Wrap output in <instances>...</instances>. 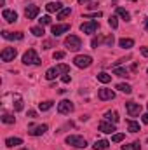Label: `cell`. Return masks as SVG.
<instances>
[{
    "mask_svg": "<svg viewBox=\"0 0 148 150\" xmlns=\"http://www.w3.org/2000/svg\"><path fill=\"white\" fill-rule=\"evenodd\" d=\"M59 74H70V67L63 63V65H58V67H54V68H49V70L45 72V79H47V80H54Z\"/></svg>",
    "mask_w": 148,
    "mask_h": 150,
    "instance_id": "cell-1",
    "label": "cell"
},
{
    "mask_svg": "<svg viewBox=\"0 0 148 150\" xmlns=\"http://www.w3.org/2000/svg\"><path fill=\"white\" fill-rule=\"evenodd\" d=\"M98 129H99L101 133H106V134H111L113 131H117V129H115V124H113V122H108V120H101V122L98 124Z\"/></svg>",
    "mask_w": 148,
    "mask_h": 150,
    "instance_id": "cell-11",
    "label": "cell"
},
{
    "mask_svg": "<svg viewBox=\"0 0 148 150\" xmlns=\"http://www.w3.org/2000/svg\"><path fill=\"white\" fill-rule=\"evenodd\" d=\"M118 45H120V47H122V49H131V47H132V45H134V40H132V38H120V40H118Z\"/></svg>",
    "mask_w": 148,
    "mask_h": 150,
    "instance_id": "cell-19",
    "label": "cell"
},
{
    "mask_svg": "<svg viewBox=\"0 0 148 150\" xmlns=\"http://www.w3.org/2000/svg\"><path fill=\"white\" fill-rule=\"evenodd\" d=\"M145 30H148V19L145 21Z\"/></svg>",
    "mask_w": 148,
    "mask_h": 150,
    "instance_id": "cell-47",
    "label": "cell"
},
{
    "mask_svg": "<svg viewBox=\"0 0 148 150\" xmlns=\"http://www.w3.org/2000/svg\"><path fill=\"white\" fill-rule=\"evenodd\" d=\"M72 14V9L70 7H65V9H61L59 12H58V19H65V18H68Z\"/></svg>",
    "mask_w": 148,
    "mask_h": 150,
    "instance_id": "cell-28",
    "label": "cell"
},
{
    "mask_svg": "<svg viewBox=\"0 0 148 150\" xmlns=\"http://www.w3.org/2000/svg\"><path fill=\"white\" fill-rule=\"evenodd\" d=\"M125 110L129 113V117H138L141 113V105L140 103H134V101H127L125 103Z\"/></svg>",
    "mask_w": 148,
    "mask_h": 150,
    "instance_id": "cell-7",
    "label": "cell"
},
{
    "mask_svg": "<svg viewBox=\"0 0 148 150\" xmlns=\"http://www.w3.org/2000/svg\"><path fill=\"white\" fill-rule=\"evenodd\" d=\"M14 115H11V113H2V122L4 124H14Z\"/></svg>",
    "mask_w": 148,
    "mask_h": 150,
    "instance_id": "cell-30",
    "label": "cell"
},
{
    "mask_svg": "<svg viewBox=\"0 0 148 150\" xmlns=\"http://www.w3.org/2000/svg\"><path fill=\"white\" fill-rule=\"evenodd\" d=\"M52 105H54V101L47 100V101H42V103H38V108H40L42 112H47L49 108H52Z\"/></svg>",
    "mask_w": 148,
    "mask_h": 150,
    "instance_id": "cell-25",
    "label": "cell"
},
{
    "mask_svg": "<svg viewBox=\"0 0 148 150\" xmlns=\"http://www.w3.org/2000/svg\"><path fill=\"white\" fill-rule=\"evenodd\" d=\"M16 54H18L16 47H5V49L2 51L0 58H2V61H12V59L16 58Z\"/></svg>",
    "mask_w": 148,
    "mask_h": 150,
    "instance_id": "cell-9",
    "label": "cell"
},
{
    "mask_svg": "<svg viewBox=\"0 0 148 150\" xmlns=\"http://www.w3.org/2000/svg\"><path fill=\"white\" fill-rule=\"evenodd\" d=\"M28 117H32V119H35V117H37V112H35V110H30V112H28Z\"/></svg>",
    "mask_w": 148,
    "mask_h": 150,
    "instance_id": "cell-43",
    "label": "cell"
},
{
    "mask_svg": "<svg viewBox=\"0 0 148 150\" xmlns=\"http://www.w3.org/2000/svg\"><path fill=\"white\" fill-rule=\"evenodd\" d=\"M113 42H115L113 35H108V37H105V44H106L108 47H111V45H113Z\"/></svg>",
    "mask_w": 148,
    "mask_h": 150,
    "instance_id": "cell-39",
    "label": "cell"
},
{
    "mask_svg": "<svg viewBox=\"0 0 148 150\" xmlns=\"http://www.w3.org/2000/svg\"><path fill=\"white\" fill-rule=\"evenodd\" d=\"M23 63H25V65H35V67H38V65L42 63V59L38 58V54H37L35 49H28V51L23 54Z\"/></svg>",
    "mask_w": 148,
    "mask_h": 150,
    "instance_id": "cell-2",
    "label": "cell"
},
{
    "mask_svg": "<svg viewBox=\"0 0 148 150\" xmlns=\"http://www.w3.org/2000/svg\"><path fill=\"white\" fill-rule=\"evenodd\" d=\"M108 147H110L108 140H96V143H94V150H106Z\"/></svg>",
    "mask_w": 148,
    "mask_h": 150,
    "instance_id": "cell-20",
    "label": "cell"
},
{
    "mask_svg": "<svg viewBox=\"0 0 148 150\" xmlns=\"http://www.w3.org/2000/svg\"><path fill=\"white\" fill-rule=\"evenodd\" d=\"M73 110H75V105H73V101H70V100H61L58 103V112L61 113V115H68Z\"/></svg>",
    "mask_w": 148,
    "mask_h": 150,
    "instance_id": "cell-5",
    "label": "cell"
},
{
    "mask_svg": "<svg viewBox=\"0 0 148 150\" xmlns=\"http://www.w3.org/2000/svg\"><path fill=\"white\" fill-rule=\"evenodd\" d=\"M14 110H16V112H21V110H23V100H21L19 96L16 98V103H14Z\"/></svg>",
    "mask_w": 148,
    "mask_h": 150,
    "instance_id": "cell-33",
    "label": "cell"
},
{
    "mask_svg": "<svg viewBox=\"0 0 148 150\" xmlns=\"http://www.w3.org/2000/svg\"><path fill=\"white\" fill-rule=\"evenodd\" d=\"M21 150H28V149H21Z\"/></svg>",
    "mask_w": 148,
    "mask_h": 150,
    "instance_id": "cell-48",
    "label": "cell"
},
{
    "mask_svg": "<svg viewBox=\"0 0 148 150\" xmlns=\"http://www.w3.org/2000/svg\"><path fill=\"white\" fill-rule=\"evenodd\" d=\"M99 44H101V38H99V37H94L92 40H91V47H92V49H98V45H99Z\"/></svg>",
    "mask_w": 148,
    "mask_h": 150,
    "instance_id": "cell-36",
    "label": "cell"
},
{
    "mask_svg": "<svg viewBox=\"0 0 148 150\" xmlns=\"http://www.w3.org/2000/svg\"><path fill=\"white\" fill-rule=\"evenodd\" d=\"M101 16H103V12H101V11L92 12V14H85V18H101Z\"/></svg>",
    "mask_w": 148,
    "mask_h": 150,
    "instance_id": "cell-40",
    "label": "cell"
},
{
    "mask_svg": "<svg viewBox=\"0 0 148 150\" xmlns=\"http://www.w3.org/2000/svg\"><path fill=\"white\" fill-rule=\"evenodd\" d=\"M117 14H118L120 18H124V21H131V14H129L125 9H122V7H117Z\"/></svg>",
    "mask_w": 148,
    "mask_h": 150,
    "instance_id": "cell-23",
    "label": "cell"
},
{
    "mask_svg": "<svg viewBox=\"0 0 148 150\" xmlns=\"http://www.w3.org/2000/svg\"><path fill=\"white\" fill-rule=\"evenodd\" d=\"M127 129H129V133H138L140 131V124L134 122V120H127Z\"/></svg>",
    "mask_w": 148,
    "mask_h": 150,
    "instance_id": "cell-26",
    "label": "cell"
},
{
    "mask_svg": "<svg viewBox=\"0 0 148 150\" xmlns=\"http://www.w3.org/2000/svg\"><path fill=\"white\" fill-rule=\"evenodd\" d=\"M5 145L11 149V147H18V145H23V140L21 138H7L5 140Z\"/></svg>",
    "mask_w": 148,
    "mask_h": 150,
    "instance_id": "cell-22",
    "label": "cell"
},
{
    "mask_svg": "<svg viewBox=\"0 0 148 150\" xmlns=\"http://www.w3.org/2000/svg\"><path fill=\"white\" fill-rule=\"evenodd\" d=\"M141 120H143L145 124H148V113H143V117H141Z\"/></svg>",
    "mask_w": 148,
    "mask_h": 150,
    "instance_id": "cell-44",
    "label": "cell"
},
{
    "mask_svg": "<svg viewBox=\"0 0 148 150\" xmlns=\"http://www.w3.org/2000/svg\"><path fill=\"white\" fill-rule=\"evenodd\" d=\"M141 149V143L140 142H132L129 145H122V150H140Z\"/></svg>",
    "mask_w": 148,
    "mask_h": 150,
    "instance_id": "cell-27",
    "label": "cell"
},
{
    "mask_svg": "<svg viewBox=\"0 0 148 150\" xmlns=\"http://www.w3.org/2000/svg\"><path fill=\"white\" fill-rule=\"evenodd\" d=\"M2 18H4L7 23H16V21H18V12H16V11H11V9H4V11H2Z\"/></svg>",
    "mask_w": 148,
    "mask_h": 150,
    "instance_id": "cell-12",
    "label": "cell"
},
{
    "mask_svg": "<svg viewBox=\"0 0 148 150\" xmlns=\"http://www.w3.org/2000/svg\"><path fill=\"white\" fill-rule=\"evenodd\" d=\"M40 26H45V25H51V16H42L40 19Z\"/></svg>",
    "mask_w": 148,
    "mask_h": 150,
    "instance_id": "cell-34",
    "label": "cell"
},
{
    "mask_svg": "<svg viewBox=\"0 0 148 150\" xmlns=\"http://www.w3.org/2000/svg\"><path fill=\"white\" fill-rule=\"evenodd\" d=\"M78 2H80V5H87V4H89L91 0H78Z\"/></svg>",
    "mask_w": 148,
    "mask_h": 150,
    "instance_id": "cell-45",
    "label": "cell"
},
{
    "mask_svg": "<svg viewBox=\"0 0 148 150\" xmlns=\"http://www.w3.org/2000/svg\"><path fill=\"white\" fill-rule=\"evenodd\" d=\"M52 58H54V59H63V58H65V51H56V52L52 54Z\"/></svg>",
    "mask_w": 148,
    "mask_h": 150,
    "instance_id": "cell-38",
    "label": "cell"
},
{
    "mask_svg": "<svg viewBox=\"0 0 148 150\" xmlns=\"http://www.w3.org/2000/svg\"><path fill=\"white\" fill-rule=\"evenodd\" d=\"M45 9H47V12H59L63 9V4L61 2H51L45 5Z\"/></svg>",
    "mask_w": 148,
    "mask_h": 150,
    "instance_id": "cell-17",
    "label": "cell"
},
{
    "mask_svg": "<svg viewBox=\"0 0 148 150\" xmlns=\"http://www.w3.org/2000/svg\"><path fill=\"white\" fill-rule=\"evenodd\" d=\"M68 30H70V25H68V23H63V25H52V28H51V32H52L54 37H59V35L66 33Z\"/></svg>",
    "mask_w": 148,
    "mask_h": 150,
    "instance_id": "cell-10",
    "label": "cell"
},
{
    "mask_svg": "<svg viewBox=\"0 0 148 150\" xmlns=\"http://www.w3.org/2000/svg\"><path fill=\"white\" fill-rule=\"evenodd\" d=\"M105 119H106L108 122L117 124V122H118V113L115 112V110H108V112H105Z\"/></svg>",
    "mask_w": 148,
    "mask_h": 150,
    "instance_id": "cell-18",
    "label": "cell"
},
{
    "mask_svg": "<svg viewBox=\"0 0 148 150\" xmlns=\"http://www.w3.org/2000/svg\"><path fill=\"white\" fill-rule=\"evenodd\" d=\"M117 89L122 91V93H125V94H131V93H132V87H131L129 84H124V82H122V84H117Z\"/></svg>",
    "mask_w": 148,
    "mask_h": 150,
    "instance_id": "cell-24",
    "label": "cell"
},
{
    "mask_svg": "<svg viewBox=\"0 0 148 150\" xmlns=\"http://www.w3.org/2000/svg\"><path fill=\"white\" fill-rule=\"evenodd\" d=\"M32 33H33L35 37H42V35L45 33V32H44V26H33V28H32Z\"/></svg>",
    "mask_w": 148,
    "mask_h": 150,
    "instance_id": "cell-31",
    "label": "cell"
},
{
    "mask_svg": "<svg viewBox=\"0 0 148 150\" xmlns=\"http://www.w3.org/2000/svg\"><path fill=\"white\" fill-rule=\"evenodd\" d=\"M141 54L148 58V47H147V45H145V47H141Z\"/></svg>",
    "mask_w": 148,
    "mask_h": 150,
    "instance_id": "cell-42",
    "label": "cell"
},
{
    "mask_svg": "<svg viewBox=\"0 0 148 150\" xmlns=\"http://www.w3.org/2000/svg\"><path fill=\"white\" fill-rule=\"evenodd\" d=\"M2 37L5 38V40H23V33L21 32H16L14 33V32H5L4 30L2 32Z\"/></svg>",
    "mask_w": 148,
    "mask_h": 150,
    "instance_id": "cell-15",
    "label": "cell"
},
{
    "mask_svg": "<svg viewBox=\"0 0 148 150\" xmlns=\"http://www.w3.org/2000/svg\"><path fill=\"white\" fill-rule=\"evenodd\" d=\"M124 138H125V134H124V133H117V134H113V136H111V142H113V143H120Z\"/></svg>",
    "mask_w": 148,
    "mask_h": 150,
    "instance_id": "cell-32",
    "label": "cell"
},
{
    "mask_svg": "<svg viewBox=\"0 0 148 150\" xmlns=\"http://www.w3.org/2000/svg\"><path fill=\"white\" fill-rule=\"evenodd\" d=\"M42 47H44V49H51V47H54V40H44Z\"/></svg>",
    "mask_w": 148,
    "mask_h": 150,
    "instance_id": "cell-37",
    "label": "cell"
},
{
    "mask_svg": "<svg viewBox=\"0 0 148 150\" xmlns=\"http://www.w3.org/2000/svg\"><path fill=\"white\" fill-rule=\"evenodd\" d=\"M65 45L70 51H78L82 47V40H80V37H77V35H68V37L65 38Z\"/></svg>",
    "mask_w": 148,
    "mask_h": 150,
    "instance_id": "cell-6",
    "label": "cell"
},
{
    "mask_svg": "<svg viewBox=\"0 0 148 150\" xmlns=\"http://www.w3.org/2000/svg\"><path fill=\"white\" fill-rule=\"evenodd\" d=\"M73 63H75V67H78V68H89L92 65V58L87 56V54H78V56H75Z\"/></svg>",
    "mask_w": 148,
    "mask_h": 150,
    "instance_id": "cell-4",
    "label": "cell"
},
{
    "mask_svg": "<svg viewBox=\"0 0 148 150\" xmlns=\"http://www.w3.org/2000/svg\"><path fill=\"white\" fill-rule=\"evenodd\" d=\"M113 75H117V77H122V79H129L131 75H129V70L127 68H113Z\"/></svg>",
    "mask_w": 148,
    "mask_h": 150,
    "instance_id": "cell-21",
    "label": "cell"
},
{
    "mask_svg": "<svg viewBox=\"0 0 148 150\" xmlns=\"http://www.w3.org/2000/svg\"><path fill=\"white\" fill-rule=\"evenodd\" d=\"M98 80L103 82V84H108L111 80V75H108L106 72H101V74H98Z\"/></svg>",
    "mask_w": 148,
    "mask_h": 150,
    "instance_id": "cell-29",
    "label": "cell"
},
{
    "mask_svg": "<svg viewBox=\"0 0 148 150\" xmlns=\"http://www.w3.org/2000/svg\"><path fill=\"white\" fill-rule=\"evenodd\" d=\"M89 9H98V4H91V5H87Z\"/></svg>",
    "mask_w": 148,
    "mask_h": 150,
    "instance_id": "cell-46",
    "label": "cell"
},
{
    "mask_svg": "<svg viewBox=\"0 0 148 150\" xmlns=\"http://www.w3.org/2000/svg\"><path fill=\"white\" fill-rule=\"evenodd\" d=\"M47 129H49V127H47V124H40V126H35V127H32V129H30V134H32V136H42Z\"/></svg>",
    "mask_w": 148,
    "mask_h": 150,
    "instance_id": "cell-16",
    "label": "cell"
},
{
    "mask_svg": "<svg viewBox=\"0 0 148 150\" xmlns=\"http://www.w3.org/2000/svg\"><path fill=\"white\" fill-rule=\"evenodd\" d=\"M98 28H99L98 21H89V23H82L80 25V32H84V33H94Z\"/></svg>",
    "mask_w": 148,
    "mask_h": 150,
    "instance_id": "cell-8",
    "label": "cell"
},
{
    "mask_svg": "<svg viewBox=\"0 0 148 150\" xmlns=\"http://www.w3.org/2000/svg\"><path fill=\"white\" fill-rule=\"evenodd\" d=\"M38 12H40L38 5H28V7L25 9V16H26V19H35V18L38 16Z\"/></svg>",
    "mask_w": 148,
    "mask_h": 150,
    "instance_id": "cell-14",
    "label": "cell"
},
{
    "mask_svg": "<svg viewBox=\"0 0 148 150\" xmlns=\"http://www.w3.org/2000/svg\"><path fill=\"white\" fill-rule=\"evenodd\" d=\"M147 142H148V138H147Z\"/></svg>",
    "mask_w": 148,
    "mask_h": 150,
    "instance_id": "cell-49",
    "label": "cell"
},
{
    "mask_svg": "<svg viewBox=\"0 0 148 150\" xmlns=\"http://www.w3.org/2000/svg\"><path fill=\"white\" fill-rule=\"evenodd\" d=\"M98 98H99L101 101L113 100V98H115V93H113L111 89H106V87H103V89H99V91H98Z\"/></svg>",
    "mask_w": 148,
    "mask_h": 150,
    "instance_id": "cell-13",
    "label": "cell"
},
{
    "mask_svg": "<svg viewBox=\"0 0 148 150\" xmlns=\"http://www.w3.org/2000/svg\"><path fill=\"white\" fill-rule=\"evenodd\" d=\"M70 80H72V77H70V75H68V74H65V75H63V77H61V82H63V84H68Z\"/></svg>",
    "mask_w": 148,
    "mask_h": 150,
    "instance_id": "cell-41",
    "label": "cell"
},
{
    "mask_svg": "<svg viewBox=\"0 0 148 150\" xmlns=\"http://www.w3.org/2000/svg\"><path fill=\"white\" fill-rule=\"evenodd\" d=\"M108 25H110L111 28H117V26H118V19H117V16H110Z\"/></svg>",
    "mask_w": 148,
    "mask_h": 150,
    "instance_id": "cell-35",
    "label": "cell"
},
{
    "mask_svg": "<svg viewBox=\"0 0 148 150\" xmlns=\"http://www.w3.org/2000/svg\"><path fill=\"white\" fill-rule=\"evenodd\" d=\"M66 143L72 145V147H75V149H85V147H87V140H85L84 136H78V134H70V136H66Z\"/></svg>",
    "mask_w": 148,
    "mask_h": 150,
    "instance_id": "cell-3",
    "label": "cell"
}]
</instances>
